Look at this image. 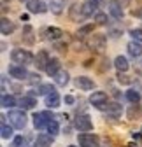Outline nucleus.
I'll list each match as a JSON object with an SVG mask.
<instances>
[{
  "instance_id": "31",
  "label": "nucleus",
  "mask_w": 142,
  "mask_h": 147,
  "mask_svg": "<svg viewBox=\"0 0 142 147\" xmlns=\"http://www.w3.org/2000/svg\"><path fill=\"white\" fill-rule=\"evenodd\" d=\"M53 91H56V89L53 88L51 84H42L39 88V91H37V95H49V93H53Z\"/></svg>"
},
{
  "instance_id": "11",
  "label": "nucleus",
  "mask_w": 142,
  "mask_h": 147,
  "mask_svg": "<svg viewBox=\"0 0 142 147\" xmlns=\"http://www.w3.org/2000/svg\"><path fill=\"white\" fill-rule=\"evenodd\" d=\"M9 76L14 79H26L28 72L23 68V65H11L9 67Z\"/></svg>"
},
{
  "instance_id": "13",
  "label": "nucleus",
  "mask_w": 142,
  "mask_h": 147,
  "mask_svg": "<svg viewBox=\"0 0 142 147\" xmlns=\"http://www.w3.org/2000/svg\"><path fill=\"white\" fill-rule=\"evenodd\" d=\"M60 102H62V98H60V95H58V91H53V93L46 95V103H47V107H51V109L60 107Z\"/></svg>"
},
{
  "instance_id": "14",
  "label": "nucleus",
  "mask_w": 142,
  "mask_h": 147,
  "mask_svg": "<svg viewBox=\"0 0 142 147\" xmlns=\"http://www.w3.org/2000/svg\"><path fill=\"white\" fill-rule=\"evenodd\" d=\"M68 18H70L72 21H79V18H84V16H82V5L74 4L72 7L68 9Z\"/></svg>"
},
{
  "instance_id": "26",
  "label": "nucleus",
  "mask_w": 142,
  "mask_h": 147,
  "mask_svg": "<svg viewBox=\"0 0 142 147\" xmlns=\"http://www.w3.org/2000/svg\"><path fill=\"white\" fill-rule=\"evenodd\" d=\"M14 105H16V100H14V96H11V95H2V107H4V109L14 107Z\"/></svg>"
},
{
  "instance_id": "34",
  "label": "nucleus",
  "mask_w": 142,
  "mask_h": 147,
  "mask_svg": "<svg viewBox=\"0 0 142 147\" xmlns=\"http://www.w3.org/2000/svg\"><path fill=\"white\" fill-rule=\"evenodd\" d=\"M118 81H119L121 84H132V81H133V79H132V77H128L126 74H121V72H119V74H118Z\"/></svg>"
},
{
  "instance_id": "30",
  "label": "nucleus",
  "mask_w": 142,
  "mask_h": 147,
  "mask_svg": "<svg viewBox=\"0 0 142 147\" xmlns=\"http://www.w3.org/2000/svg\"><path fill=\"white\" fill-rule=\"evenodd\" d=\"M126 98H128L133 105H137V103L140 102V95L137 93V91H133V89H132V91H126Z\"/></svg>"
},
{
  "instance_id": "29",
  "label": "nucleus",
  "mask_w": 142,
  "mask_h": 147,
  "mask_svg": "<svg viewBox=\"0 0 142 147\" xmlns=\"http://www.w3.org/2000/svg\"><path fill=\"white\" fill-rule=\"evenodd\" d=\"M82 5V16L84 18H88V16H91V12H93V4L90 2V0H88V2H84V4H81Z\"/></svg>"
},
{
  "instance_id": "3",
  "label": "nucleus",
  "mask_w": 142,
  "mask_h": 147,
  "mask_svg": "<svg viewBox=\"0 0 142 147\" xmlns=\"http://www.w3.org/2000/svg\"><path fill=\"white\" fill-rule=\"evenodd\" d=\"M105 44H107V39L102 33H91L90 40H88V47L93 49V51H103Z\"/></svg>"
},
{
  "instance_id": "6",
  "label": "nucleus",
  "mask_w": 142,
  "mask_h": 147,
  "mask_svg": "<svg viewBox=\"0 0 142 147\" xmlns=\"http://www.w3.org/2000/svg\"><path fill=\"white\" fill-rule=\"evenodd\" d=\"M26 7H28V11L33 12V14H44V12L47 11V5L42 2V0H28V2H26Z\"/></svg>"
},
{
  "instance_id": "9",
  "label": "nucleus",
  "mask_w": 142,
  "mask_h": 147,
  "mask_svg": "<svg viewBox=\"0 0 142 147\" xmlns=\"http://www.w3.org/2000/svg\"><path fill=\"white\" fill-rule=\"evenodd\" d=\"M76 86L79 88V89H82V91H90V89H93L95 88V82L90 79V77H86V76H79V77H76Z\"/></svg>"
},
{
  "instance_id": "4",
  "label": "nucleus",
  "mask_w": 142,
  "mask_h": 147,
  "mask_svg": "<svg viewBox=\"0 0 142 147\" xmlns=\"http://www.w3.org/2000/svg\"><path fill=\"white\" fill-rule=\"evenodd\" d=\"M74 126L77 128L79 131H82V133H86V131H91V130H93V123H91L90 116H86V114H81V116H77V117L74 119Z\"/></svg>"
},
{
  "instance_id": "2",
  "label": "nucleus",
  "mask_w": 142,
  "mask_h": 147,
  "mask_svg": "<svg viewBox=\"0 0 142 147\" xmlns=\"http://www.w3.org/2000/svg\"><path fill=\"white\" fill-rule=\"evenodd\" d=\"M7 119H9L11 126L12 128H18V130L25 128V124H26V116H25L23 110H11L9 116H7Z\"/></svg>"
},
{
  "instance_id": "35",
  "label": "nucleus",
  "mask_w": 142,
  "mask_h": 147,
  "mask_svg": "<svg viewBox=\"0 0 142 147\" xmlns=\"http://www.w3.org/2000/svg\"><path fill=\"white\" fill-rule=\"evenodd\" d=\"M130 35L133 37V40H137V42H142V30H132L130 32Z\"/></svg>"
},
{
  "instance_id": "36",
  "label": "nucleus",
  "mask_w": 142,
  "mask_h": 147,
  "mask_svg": "<svg viewBox=\"0 0 142 147\" xmlns=\"http://www.w3.org/2000/svg\"><path fill=\"white\" fill-rule=\"evenodd\" d=\"M28 82H30V84L41 82V77H39V74H28Z\"/></svg>"
},
{
  "instance_id": "38",
  "label": "nucleus",
  "mask_w": 142,
  "mask_h": 147,
  "mask_svg": "<svg viewBox=\"0 0 142 147\" xmlns=\"http://www.w3.org/2000/svg\"><path fill=\"white\" fill-rule=\"evenodd\" d=\"M55 49H58V51L65 53V51H67V44H63V42H56V44H55Z\"/></svg>"
},
{
  "instance_id": "43",
  "label": "nucleus",
  "mask_w": 142,
  "mask_h": 147,
  "mask_svg": "<svg viewBox=\"0 0 142 147\" xmlns=\"http://www.w3.org/2000/svg\"><path fill=\"white\" fill-rule=\"evenodd\" d=\"M133 138H135V140H140V138H142V137H140V135H139V133H133Z\"/></svg>"
},
{
  "instance_id": "42",
  "label": "nucleus",
  "mask_w": 142,
  "mask_h": 147,
  "mask_svg": "<svg viewBox=\"0 0 142 147\" xmlns=\"http://www.w3.org/2000/svg\"><path fill=\"white\" fill-rule=\"evenodd\" d=\"M90 2L95 5V7H98V5H102V0H90Z\"/></svg>"
},
{
  "instance_id": "39",
  "label": "nucleus",
  "mask_w": 142,
  "mask_h": 147,
  "mask_svg": "<svg viewBox=\"0 0 142 147\" xmlns=\"http://www.w3.org/2000/svg\"><path fill=\"white\" fill-rule=\"evenodd\" d=\"M102 63H103V65H102L100 70H109V68H111V61H109V60H103Z\"/></svg>"
},
{
  "instance_id": "27",
  "label": "nucleus",
  "mask_w": 142,
  "mask_h": 147,
  "mask_svg": "<svg viewBox=\"0 0 142 147\" xmlns=\"http://www.w3.org/2000/svg\"><path fill=\"white\" fill-rule=\"evenodd\" d=\"M0 135H2V138H11L12 137V128L11 126H7L5 123H2V128H0Z\"/></svg>"
},
{
  "instance_id": "40",
  "label": "nucleus",
  "mask_w": 142,
  "mask_h": 147,
  "mask_svg": "<svg viewBox=\"0 0 142 147\" xmlns=\"http://www.w3.org/2000/svg\"><path fill=\"white\" fill-rule=\"evenodd\" d=\"M65 103H67V105H72V103H74V96L67 95V96H65Z\"/></svg>"
},
{
  "instance_id": "17",
  "label": "nucleus",
  "mask_w": 142,
  "mask_h": 147,
  "mask_svg": "<svg viewBox=\"0 0 142 147\" xmlns=\"http://www.w3.org/2000/svg\"><path fill=\"white\" fill-rule=\"evenodd\" d=\"M128 53L132 54L133 58H139L140 54H142V44L137 42V40H132V42L128 44Z\"/></svg>"
},
{
  "instance_id": "25",
  "label": "nucleus",
  "mask_w": 142,
  "mask_h": 147,
  "mask_svg": "<svg viewBox=\"0 0 142 147\" xmlns=\"http://www.w3.org/2000/svg\"><path fill=\"white\" fill-rule=\"evenodd\" d=\"M47 131H49V135H51V137H55V135L60 131V126H58V123H56L55 119L47 121Z\"/></svg>"
},
{
  "instance_id": "22",
  "label": "nucleus",
  "mask_w": 142,
  "mask_h": 147,
  "mask_svg": "<svg viewBox=\"0 0 142 147\" xmlns=\"http://www.w3.org/2000/svg\"><path fill=\"white\" fill-rule=\"evenodd\" d=\"M33 126L37 128V130L47 126V123H46V119H44V114H33Z\"/></svg>"
},
{
  "instance_id": "16",
  "label": "nucleus",
  "mask_w": 142,
  "mask_h": 147,
  "mask_svg": "<svg viewBox=\"0 0 142 147\" xmlns=\"http://www.w3.org/2000/svg\"><path fill=\"white\" fill-rule=\"evenodd\" d=\"M14 23L12 21H9L7 18H2V21H0V32H2L4 35H9V33H12L14 32Z\"/></svg>"
},
{
  "instance_id": "24",
  "label": "nucleus",
  "mask_w": 142,
  "mask_h": 147,
  "mask_svg": "<svg viewBox=\"0 0 142 147\" xmlns=\"http://www.w3.org/2000/svg\"><path fill=\"white\" fill-rule=\"evenodd\" d=\"M62 35H63V30H60V28H56V26L47 28V37H49V39H53V40H58Z\"/></svg>"
},
{
  "instance_id": "7",
  "label": "nucleus",
  "mask_w": 142,
  "mask_h": 147,
  "mask_svg": "<svg viewBox=\"0 0 142 147\" xmlns=\"http://www.w3.org/2000/svg\"><path fill=\"white\" fill-rule=\"evenodd\" d=\"M100 110H105V112H107L109 116H112V117H118V116H121V105L119 103H116V102H107V103H103V105H100L98 107Z\"/></svg>"
},
{
  "instance_id": "1",
  "label": "nucleus",
  "mask_w": 142,
  "mask_h": 147,
  "mask_svg": "<svg viewBox=\"0 0 142 147\" xmlns=\"http://www.w3.org/2000/svg\"><path fill=\"white\" fill-rule=\"evenodd\" d=\"M11 58L16 65H28L32 61H35V58L32 56V53L26 49H14L11 53Z\"/></svg>"
},
{
  "instance_id": "21",
  "label": "nucleus",
  "mask_w": 142,
  "mask_h": 147,
  "mask_svg": "<svg viewBox=\"0 0 142 147\" xmlns=\"http://www.w3.org/2000/svg\"><path fill=\"white\" fill-rule=\"evenodd\" d=\"M32 33H33V28H32V26H25V28H23V40H25L28 46L33 44V35H32Z\"/></svg>"
},
{
  "instance_id": "37",
  "label": "nucleus",
  "mask_w": 142,
  "mask_h": 147,
  "mask_svg": "<svg viewBox=\"0 0 142 147\" xmlns=\"http://www.w3.org/2000/svg\"><path fill=\"white\" fill-rule=\"evenodd\" d=\"M14 147H25V138H23L21 135H18V137L14 138Z\"/></svg>"
},
{
  "instance_id": "18",
  "label": "nucleus",
  "mask_w": 142,
  "mask_h": 147,
  "mask_svg": "<svg viewBox=\"0 0 142 147\" xmlns=\"http://www.w3.org/2000/svg\"><path fill=\"white\" fill-rule=\"evenodd\" d=\"M114 67H116L119 72H126L130 65H128V60H126L125 56H118V58L114 60Z\"/></svg>"
},
{
  "instance_id": "10",
  "label": "nucleus",
  "mask_w": 142,
  "mask_h": 147,
  "mask_svg": "<svg viewBox=\"0 0 142 147\" xmlns=\"http://www.w3.org/2000/svg\"><path fill=\"white\" fill-rule=\"evenodd\" d=\"M109 12L112 14V18H116V20H121L123 18V5L119 0H109Z\"/></svg>"
},
{
  "instance_id": "45",
  "label": "nucleus",
  "mask_w": 142,
  "mask_h": 147,
  "mask_svg": "<svg viewBox=\"0 0 142 147\" xmlns=\"http://www.w3.org/2000/svg\"><path fill=\"white\" fill-rule=\"evenodd\" d=\"M126 147H139V145H137V144H128Z\"/></svg>"
},
{
  "instance_id": "46",
  "label": "nucleus",
  "mask_w": 142,
  "mask_h": 147,
  "mask_svg": "<svg viewBox=\"0 0 142 147\" xmlns=\"http://www.w3.org/2000/svg\"><path fill=\"white\" fill-rule=\"evenodd\" d=\"M68 147H76V145H68Z\"/></svg>"
},
{
  "instance_id": "15",
  "label": "nucleus",
  "mask_w": 142,
  "mask_h": 147,
  "mask_svg": "<svg viewBox=\"0 0 142 147\" xmlns=\"http://www.w3.org/2000/svg\"><path fill=\"white\" fill-rule=\"evenodd\" d=\"M58 72H60V60H58V58H51V60H49V65H47V68H46V74H47V76H53V77H55Z\"/></svg>"
},
{
  "instance_id": "28",
  "label": "nucleus",
  "mask_w": 142,
  "mask_h": 147,
  "mask_svg": "<svg viewBox=\"0 0 142 147\" xmlns=\"http://www.w3.org/2000/svg\"><path fill=\"white\" fill-rule=\"evenodd\" d=\"M63 7V2L62 0H51V11L55 12V14H62V9Z\"/></svg>"
},
{
  "instance_id": "32",
  "label": "nucleus",
  "mask_w": 142,
  "mask_h": 147,
  "mask_svg": "<svg viewBox=\"0 0 142 147\" xmlns=\"http://www.w3.org/2000/svg\"><path fill=\"white\" fill-rule=\"evenodd\" d=\"M88 33H93V25H84V26L77 32L79 37H84V35H88Z\"/></svg>"
},
{
  "instance_id": "20",
  "label": "nucleus",
  "mask_w": 142,
  "mask_h": 147,
  "mask_svg": "<svg viewBox=\"0 0 142 147\" xmlns=\"http://www.w3.org/2000/svg\"><path fill=\"white\" fill-rule=\"evenodd\" d=\"M55 82H56L58 86H65V84L68 82V74H67L65 70H60L56 76H55Z\"/></svg>"
},
{
  "instance_id": "19",
  "label": "nucleus",
  "mask_w": 142,
  "mask_h": 147,
  "mask_svg": "<svg viewBox=\"0 0 142 147\" xmlns=\"http://www.w3.org/2000/svg\"><path fill=\"white\" fill-rule=\"evenodd\" d=\"M51 142H53L51 135H39L37 140H35V145L37 147H51Z\"/></svg>"
},
{
  "instance_id": "47",
  "label": "nucleus",
  "mask_w": 142,
  "mask_h": 147,
  "mask_svg": "<svg viewBox=\"0 0 142 147\" xmlns=\"http://www.w3.org/2000/svg\"><path fill=\"white\" fill-rule=\"evenodd\" d=\"M33 147H37V145H33Z\"/></svg>"
},
{
  "instance_id": "23",
  "label": "nucleus",
  "mask_w": 142,
  "mask_h": 147,
  "mask_svg": "<svg viewBox=\"0 0 142 147\" xmlns=\"http://www.w3.org/2000/svg\"><path fill=\"white\" fill-rule=\"evenodd\" d=\"M20 103H21L23 109H33L35 105H37V100H35L33 96H23Z\"/></svg>"
},
{
  "instance_id": "44",
  "label": "nucleus",
  "mask_w": 142,
  "mask_h": 147,
  "mask_svg": "<svg viewBox=\"0 0 142 147\" xmlns=\"http://www.w3.org/2000/svg\"><path fill=\"white\" fill-rule=\"evenodd\" d=\"M121 2H123V5H125V7H126V5L130 4V0H121Z\"/></svg>"
},
{
  "instance_id": "8",
  "label": "nucleus",
  "mask_w": 142,
  "mask_h": 147,
  "mask_svg": "<svg viewBox=\"0 0 142 147\" xmlns=\"http://www.w3.org/2000/svg\"><path fill=\"white\" fill-rule=\"evenodd\" d=\"M49 54H47V51H39L37 53V56H35V67H37L39 70H46L47 68V65H49Z\"/></svg>"
},
{
  "instance_id": "41",
  "label": "nucleus",
  "mask_w": 142,
  "mask_h": 147,
  "mask_svg": "<svg viewBox=\"0 0 142 147\" xmlns=\"http://www.w3.org/2000/svg\"><path fill=\"white\" fill-rule=\"evenodd\" d=\"M132 14H133V16H142V9H133Z\"/></svg>"
},
{
  "instance_id": "12",
  "label": "nucleus",
  "mask_w": 142,
  "mask_h": 147,
  "mask_svg": "<svg viewBox=\"0 0 142 147\" xmlns=\"http://www.w3.org/2000/svg\"><path fill=\"white\" fill-rule=\"evenodd\" d=\"M90 102L98 109L100 105H103V103H107V93L105 91H95V93L90 96Z\"/></svg>"
},
{
  "instance_id": "5",
  "label": "nucleus",
  "mask_w": 142,
  "mask_h": 147,
  "mask_svg": "<svg viewBox=\"0 0 142 147\" xmlns=\"http://www.w3.org/2000/svg\"><path fill=\"white\" fill-rule=\"evenodd\" d=\"M79 145L81 147H100V138L93 133H81L79 135Z\"/></svg>"
},
{
  "instance_id": "33",
  "label": "nucleus",
  "mask_w": 142,
  "mask_h": 147,
  "mask_svg": "<svg viewBox=\"0 0 142 147\" xmlns=\"http://www.w3.org/2000/svg\"><path fill=\"white\" fill-rule=\"evenodd\" d=\"M95 21H97L98 25H107V14H103V12H97Z\"/></svg>"
}]
</instances>
